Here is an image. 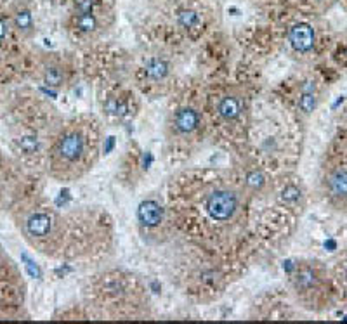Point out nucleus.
<instances>
[{"mask_svg":"<svg viewBox=\"0 0 347 324\" xmlns=\"http://www.w3.org/2000/svg\"><path fill=\"white\" fill-rule=\"evenodd\" d=\"M6 35H7V25L2 21V19H0V40H4V38H6Z\"/></svg>","mask_w":347,"mask_h":324,"instance_id":"a211bd4d","label":"nucleus"},{"mask_svg":"<svg viewBox=\"0 0 347 324\" xmlns=\"http://www.w3.org/2000/svg\"><path fill=\"white\" fill-rule=\"evenodd\" d=\"M241 109H243V103L238 96H224L217 103V115L226 122L236 120L241 115Z\"/></svg>","mask_w":347,"mask_h":324,"instance_id":"0eeeda50","label":"nucleus"},{"mask_svg":"<svg viewBox=\"0 0 347 324\" xmlns=\"http://www.w3.org/2000/svg\"><path fill=\"white\" fill-rule=\"evenodd\" d=\"M328 189L331 200L347 203V170L338 169L328 177Z\"/></svg>","mask_w":347,"mask_h":324,"instance_id":"6e6552de","label":"nucleus"},{"mask_svg":"<svg viewBox=\"0 0 347 324\" xmlns=\"http://www.w3.org/2000/svg\"><path fill=\"white\" fill-rule=\"evenodd\" d=\"M238 210V194L231 189H216L206 196L205 212L212 220L226 222L235 217Z\"/></svg>","mask_w":347,"mask_h":324,"instance_id":"7ed1b4c3","label":"nucleus"},{"mask_svg":"<svg viewBox=\"0 0 347 324\" xmlns=\"http://www.w3.org/2000/svg\"><path fill=\"white\" fill-rule=\"evenodd\" d=\"M137 220L143 227L153 229L158 227L163 220V208L158 201L155 200H146L139 205L137 208Z\"/></svg>","mask_w":347,"mask_h":324,"instance_id":"39448f33","label":"nucleus"},{"mask_svg":"<svg viewBox=\"0 0 347 324\" xmlns=\"http://www.w3.org/2000/svg\"><path fill=\"white\" fill-rule=\"evenodd\" d=\"M290 42L295 50L299 52H309L314 45V31L307 23H299L292 26L290 30Z\"/></svg>","mask_w":347,"mask_h":324,"instance_id":"423d86ee","label":"nucleus"},{"mask_svg":"<svg viewBox=\"0 0 347 324\" xmlns=\"http://www.w3.org/2000/svg\"><path fill=\"white\" fill-rule=\"evenodd\" d=\"M18 225L19 229L25 234V237L30 243H42V241H47L54 232V215L47 210L40 208V206H35V208H26V210H19L18 217Z\"/></svg>","mask_w":347,"mask_h":324,"instance_id":"f03ea898","label":"nucleus"},{"mask_svg":"<svg viewBox=\"0 0 347 324\" xmlns=\"http://www.w3.org/2000/svg\"><path fill=\"white\" fill-rule=\"evenodd\" d=\"M92 6H94V2H92V0H79V4H77V9H79L80 13H91Z\"/></svg>","mask_w":347,"mask_h":324,"instance_id":"f3484780","label":"nucleus"},{"mask_svg":"<svg viewBox=\"0 0 347 324\" xmlns=\"http://www.w3.org/2000/svg\"><path fill=\"white\" fill-rule=\"evenodd\" d=\"M345 56H347V47H345Z\"/></svg>","mask_w":347,"mask_h":324,"instance_id":"6ab92c4d","label":"nucleus"},{"mask_svg":"<svg viewBox=\"0 0 347 324\" xmlns=\"http://www.w3.org/2000/svg\"><path fill=\"white\" fill-rule=\"evenodd\" d=\"M75 26L84 33H91L97 28V19L92 13H80L75 18Z\"/></svg>","mask_w":347,"mask_h":324,"instance_id":"4468645a","label":"nucleus"},{"mask_svg":"<svg viewBox=\"0 0 347 324\" xmlns=\"http://www.w3.org/2000/svg\"><path fill=\"white\" fill-rule=\"evenodd\" d=\"M245 184H247V187L252 191V193H260V191H262L267 184V177L264 175V172L259 170V169L250 170V172H247V175H245Z\"/></svg>","mask_w":347,"mask_h":324,"instance_id":"f8f14e48","label":"nucleus"},{"mask_svg":"<svg viewBox=\"0 0 347 324\" xmlns=\"http://www.w3.org/2000/svg\"><path fill=\"white\" fill-rule=\"evenodd\" d=\"M198 23H200V18L194 11H181L179 13V25L182 28H196Z\"/></svg>","mask_w":347,"mask_h":324,"instance_id":"2eb2a0df","label":"nucleus"},{"mask_svg":"<svg viewBox=\"0 0 347 324\" xmlns=\"http://www.w3.org/2000/svg\"><path fill=\"white\" fill-rule=\"evenodd\" d=\"M13 23L14 28H16L21 35H30L33 31V16L32 11L25 6H18L13 13Z\"/></svg>","mask_w":347,"mask_h":324,"instance_id":"1a4fd4ad","label":"nucleus"},{"mask_svg":"<svg viewBox=\"0 0 347 324\" xmlns=\"http://www.w3.org/2000/svg\"><path fill=\"white\" fill-rule=\"evenodd\" d=\"M42 76H44V84L49 85V87H61L64 82V71L57 64L45 66L44 71H42Z\"/></svg>","mask_w":347,"mask_h":324,"instance_id":"9b49d317","label":"nucleus"},{"mask_svg":"<svg viewBox=\"0 0 347 324\" xmlns=\"http://www.w3.org/2000/svg\"><path fill=\"white\" fill-rule=\"evenodd\" d=\"M85 156V137L77 128L64 130L50 151V169L56 177H63Z\"/></svg>","mask_w":347,"mask_h":324,"instance_id":"f257e3e1","label":"nucleus"},{"mask_svg":"<svg viewBox=\"0 0 347 324\" xmlns=\"http://www.w3.org/2000/svg\"><path fill=\"white\" fill-rule=\"evenodd\" d=\"M299 198H300V191H299V187H295V186H287L282 193L283 203H295V201H299Z\"/></svg>","mask_w":347,"mask_h":324,"instance_id":"dca6fc26","label":"nucleus"},{"mask_svg":"<svg viewBox=\"0 0 347 324\" xmlns=\"http://www.w3.org/2000/svg\"><path fill=\"white\" fill-rule=\"evenodd\" d=\"M299 108L304 115H309L314 111L316 108V96H314V84L313 82H307L302 87V96L299 99Z\"/></svg>","mask_w":347,"mask_h":324,"instance_id":"9d476101","label":"nucleus"},{"mask_svg":"<svg viewBox=\"0 0 347 324\" xmlns=\"http://www.w3.org/2000/svg\"><path fill=\"white\" fill-rule=\"evenodd\" d=\"M146 73L153 80H163V78L169 75V64L163 59H160V57H155V59L148 61Z\"/></svg>","mask_w":347,"mask_h":324,"instance_id":"ddd939ff","label":"nucleus"},{"mask_svg":"<svg viewBox=\"0 0 347 324\" xmlns=\"http://www.w3.org/2000/svg\"><path fill=\"white\" fill-rule=\"evenodd\" d=\"M345 279H347V272H345Z\"/></svg>","mask_w":347,"mask_h":324,"instance_id":"aec40b11","label":"nucleus"},{"mask_svg":"<svg viewBox=\"0 0 347 324\" xmlns=\"http://www.w3.org/2000/svg\"><path fill=\"white\" fill-rule=\"evenodd\" d=\"M172 127L177 134L181 135H189L200 127V115L196 109L193 108H179L174 113L172 118Z\"/></svg>","mask_w":347,"mask_h":324,"instance_id":"20e7f679","label":"nucleus"}]
</instances>
